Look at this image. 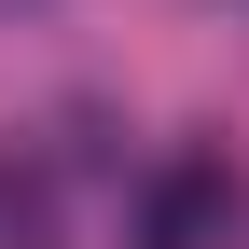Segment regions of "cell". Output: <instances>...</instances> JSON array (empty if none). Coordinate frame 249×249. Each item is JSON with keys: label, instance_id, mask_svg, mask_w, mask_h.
Instances as JSON below:
<instances>
[{"label": "cell", "instance_id": "obj_1", "mask_svg": "<svg viewBox=\"0 0 249 249\" xmlns=\"http://www.w3.org/2000/svg\"><path fill=\"white\" fill-rule=\"evenodd\" d=\"M222 222H235V166L222 152H180L139 194V249H222Z\"/></svg>", "mask_w": 249, "mask_h": 249}]
</instances>
